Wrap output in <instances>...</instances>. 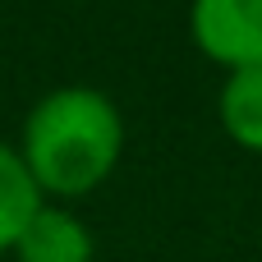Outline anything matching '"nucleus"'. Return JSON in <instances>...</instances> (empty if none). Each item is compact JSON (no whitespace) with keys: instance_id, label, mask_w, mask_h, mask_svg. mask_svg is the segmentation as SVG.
Instances as JSON below:
<instances>
[{"instance_id":"nucleus-3","label":"nucleus","mask_w":262,"mask_h":262,"mask_svg":"<svg viewBox=\"0 0 262 262\" xmlns=\"http://www.w3.org/2000/svg\"><path fill=\"white\" fill-rule=\"evenodd\" d=\"M9 253H14V262H92L97 258V239L69 207L41 203Z\"/></svg>"},{"instance_id":"nucleus-5","label":"nucleus","mask_w":262,"mask_h":262,"mask_svg":"<svg viewBox=\"0 0 262 262\" xmlns=\"http://www.w3.org/2000/svg\"><path fill=\"white\" fill-rule=\"evenodd\" d=\"M41 189L32 184L18 147L0 143V253L14 249V239L23 235V226L32 221V212L41 207Z\"/></svg>"},{"instance_id":"nucleus-1","label":"nucleus","mask_w":262,"mask_h":262,"mask_svg":"<svg viewBox=\"0 0 262 262\" xmlns=\"http://www.w3.org/2000/svg\"><path fill=\"white\" fill-rule=\"evenodd\" d=\"M124 152V115L88 83L51 88L23 115L18 157L41 198H83L111 180Z\"/></svg>"},{"instance_id":"nucleus-4","label":"nucleus","mask_w":262,"mask_h":262,"mask_svg":"<svg viewBox=\"0 0 262 262\" xmlns=\"http://www.w3.org/2000/svg\"><path fill=\"white\" fill-rule=\"evenodd\" d=\"M216 120L244 152H262V64L230 69L216 92Z\"/></svg>"},{"instance_id":"nucleus-2","label":"nucleus","mask_w":262,"mask_h":262,"mask_svg":"<svg viewBox=\"0 0 262 262\" xmlns=\"http://www.w3.org/2000/svg\"><path fill=\"white\" fill-rule=\"evenodd\" d=\"M189 37L226 74L262 64V0H193Z\"/></svg>"}]
</instances>
